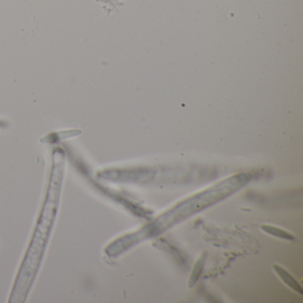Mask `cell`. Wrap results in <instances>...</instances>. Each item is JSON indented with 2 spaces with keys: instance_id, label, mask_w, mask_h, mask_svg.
I'll return each instance as SVG.
<instances>
[{
  "instance_id": "4",
  "label": "cell",
  "mask_w": 303,
  "mask_h": 303,
  "mask_svg": "<svg viewBox=\"0 0 303 303\" xmlns=\"http://www.w3.org/2000/svg\"><path fill=\"white\" fill-rule=\"evenodd\" d=\"M261 228L263 229L265 232L268 233L272 236L275 237H280V238H285V239H288V240H294L295 237L293 236H291L289 233L286 232L284 230H282L280 228H276V227H271V226H265L262 225Z\"/></svg>"
},
{
  "instance_id": "3",
  "label": "cell",
  "mask_w": 303,
  "mask_h": 303,
  "mask_svg": "<svg viewBox=\"0 0 303 303\" xmlns=\"http://www.w3.org/2000/svg\"><path fill=\"white\" fill-rule=\"evenodd\" d=\"M207 258L206 255H202L201 258L198 260V262L195 265V267L193 268V271L191 274V277L189 278V287H192V286L196 284V282L198 281V278L200 277L201 273H202L203 268H204V264H205V260Z\"/></svg>"
},
{
  "instance_id": "2",
  "label": "cell",
  "mask_w": 303,
  "mask_h": 303,
  "mask_svg": "<svg viewBox=\"0 0 303 303\" xmlns=\"http://www.w3.org/2000/svg\"><path fill=\"white\" fill-rule=\"evenodd\" d=\"M273 268L275 269V271L277 273V275L280 277L282 280L286 283V285L290 286L292 289L298 292L301 295L303 294V289H302L301 286L297 283L295 278L292 277L290 274L286 271V269H284V268L277 266V265H274Z\"/></svg>"
},
{
  "instance_id": "1",
  "label": "cell",
  "mask_w": 303,
  "mask_h": 303,
  "mask_svg": "<svg viewBox=\"0 0 303 303\" xmlns=\"http://www.w3.org/2000/svg\"><path fill=\"white\" fill-rule=\"evenodd\" d=\"M249 180V175L245 173L233 176L209 190L204 191L202 193L196 195L193 198L185 200L180 206H177L172 209L171 211L167 212L164 216H160L159 219L152 224L142 228L141 231L143 236L144 237L153 235L155 236L156 233L161 231L163 228H167L170 227V225L183 220L186 217L194 215L196 212L200 211L208 206L226 198L237 189H240Z\"/></svg>"
}]
</instances>
